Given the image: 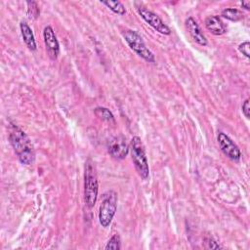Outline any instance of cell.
<instances>
[{"label":"cell","instance_id":"13","mask_svg":"<svg viewBox=\"0 0 250 250\" xmlns=\"http://www.w3.org/2000/svg\"><path fill=\"white\" fill-rule=\"evenodd\" d=\"M94 113L98 118H100L103 121H105L108 123H115V119L112 112L106 107L98 106L94 109Z\"/></svg>","mask_w":250,"mask_h":250},{"label":"cell","instance_id":"4","mask_svg":"<svg viewBox=\"0 0 250 250\" xmlns=\"http://www.w3.org/2000/svg\"><path fill=\"white\" fill-rule=\"evenodd\" d=\"M122 36L129 45V47L142 59L147 62H154L155 58L153 53L146 47L143 37L136 31L132 29H126L122 31Z\"/></svg>","mask_w":250,"mask_h":250},{"label":"cell","instance_id":"17","mask_svg":"<svg viewBox=\"0 0 250 250\" xmlns=\"http://www.w3.org/2000/svg\"><path fill=\"white\" fill-rule=\"evenodd\" d=\"M26 4H27V16L29 17V19H33V20L37 19L40 14L37 3L34 1H28L26 2Z\"/></svg>","mask_w":250,"mask_h":250},{"label":"cell","instance_id":"3","mask_svg":"<svg viewBox=\"0 0 250 250\" xmlns=\"http://www.w3.org/2000/svg\"><path fill=\"white\" fill-rule=\"evenodd\" d=\"M98 190L97 174L92 161L89 159L86 163L84 176V200L89 208L94 207L98 198Z\"/></svg>","mask_w":250,"mask_h":250},{"label":"cell","instance_id":"2","mask_svg":"<svg viewBox=\"0 0 250 250\" xmlns=\"http://www.w3.org/2000/svg\"><path fill=\"white\" fill-rule=\"evenodd\" d=\"M130 149H131L132 160L138 175L142 179L146 180L149 176V167H148V162H147L146 151H145V146L140 137L134 136L132 138L131 144H130Z\"/></svg>","mask_w":250,"mask_h":250},{"label":"cell","instance_id":"9","mask_svg":"<svg viewBox=\"0 0 250 250\" xmlns=\"http://www.w3.org/2000/svg\"><path fill=\"white\" fill-rule=\"evenodd\" d=\"M43 40L49 57L52 60H56L60 54V45L52 26L47 25L44 27Z\"/></svg>","mask_w":250,"mask_h":250},{"label":"cell","instance_id":"18","mask_svg":"<svg viewBox=\"0 0 250 250\" xmlns=\"http://www.w3.org/2000/svg\"><path fill=\"white\" fill-rule=\"evenodd\" d=\"M204 243H205V247L207 249H221L222 246H220V244L211 236H206L204 238Z\"/></svg>","mask_w":250,"mask_h":250},{"label":"cell","instance_id":"16","mask_svg":"<svg viewBox=\"0 0 250 250\" xmlns=\"http://www.w3.org/2000/svg\"><path fill=\"white\" fill-rule=\"evenodd\" d=\"M121 248V240H120V235L118 233L113 234L109 240L107 241L106 245L104 246L105 250L111 249V250H119Z\"/></svg>","mask_w":250,"mask_h":250},{"label":"cell","instance_id":"12","mask_svg":"<svg viewBox=\"0 0 250 250\" xmlns=\"http://www.w3.org/2000/svg\"><path fill=\"white\" fill-rule=\"evenodd\" d=\"M20 28H21V33L22 39H23L25 45L27 46V48L31 51H35L37 47H36L34 34L32 32V29L30 28V26L25 21H21Z\"/></svg>","mask_w":250,"mask_h":250},{"label":"cell","instance_id":"15","mask_svg":"<svg viewBox=\"0 0 250 250\" xmlns=\"http://www.w3.org/2000/svg\"><path fill=\"white\" fill-rule=\"evenodd\" d=\"M102 4L105 5L109 10H111L113 13L117 15H124L126 13V9L124 5L120 1H100Z\"/></svg>","mask_w":250,"mask_h":250},{"label":"cell","instance_id":"14","mask_svg":"<svg viewBox=\"0 0 250 250\" xmlns=\"http://www.w3.org/2000/svg\"><path fill=\"white\" fill-rule=\"evenodd\" d=\"M222 17L229 21H238L244 18V15L238 9L226 8L222 11Z\"/></svg>","mask_w":250,"mask_h":250},{"label":"cell","instance_id":"7","mask_svg":"<svg viewBox=\"0 0 250 250\" xmlns=\"http://www.w3.org/2000/svg\"><path fill=\"white\" fill-rule=\"evenodd\" d=\"M219 146L221 147V150L224 152L225 155H227L231 160H239L241 156V152L239 147L233 143V141L225 133L219 132L217 137Z\"/></svg>","mask_w":250,"mask_h":250},{"label":"cell","instance_id":"5","mask_svg":"<svg viewBox=\"0 0 250 250\" xmlns=\"http://www.w3.org/2000/svg\"><path fill=\"white\" fill-rule=\"evenodd\" d=\"M117 209V193L109 190L104 194L103 201L99 209V222L103 228H107Z\"/></svg>","mask_w":250,"mask_h":250},{"label":"cell","instance_id":"8","mask_svg":"<svg viewBox=\"0 0 250 250\" xmlns=\"http://www.w3.org/2000/svg\"><path fill=\"white\" fill-rule=\"evenodd\" d=\"M107 149L112 158L117 160L125 158L129 152V146L126 142V138L122 135L112 138L108 143Z\"/></svg>","mask_w":250,"mask_h":250},{"label":"cell","instance_id":"1","mask_svg":"<svg viewBox=\"0 0 250 250\" xmlns=\"http://www.w3.org/2000/svg\"><path fill=\"white\" fill-rule=\"evenodd\" d=\"M9 141L17 154L20 162L30 165L35 160V151L28 136L17 125L11 124L9 127Z\"/></svg>","mask_w":250,"mask_h":250},{"label":"cell","instance_id":"11","mask_svg":"<svg viewBox=\"0 0 250 250\" xmlns=\"http://www.w3.org/2000/svg\"><path fill=\"white\" fill-rule=\"evenodd\" d=\"M206 28L214 35H222L226 32V25L219 16H209L205 19Z\"/></svg>","mask_w":250,"mask_h":250},{"label":"cell","instance_id":"20","mask_svg":"<svg viewBox=\"0 0 250 250\" xmlns=\"http://www.w3.org/2000/svg\"><path fill=\"white\" fill-rule=\"evenodd\" d=\"M242 113L244 114V116L246 118H249L250 117V106H249V99H246L244 101V103L242 104Z\"/></svg>","mask_w":250,"mask_h":250},{"label":"cell","instance_id":"6","mask_svg":"<svg viewBox=\"0 0 250 250\" xmlns=\"http://www.w3.org/2000/svg\"><path fill=\"white\" fill-rule=\"evenodd\" d=\"M137 11L139 15L143 18V20L159 33L164 35H169L171 33V29L164 23V21L160 19V17L155 13H153L152 11L148 10L144 5L140 4L139 6H137Z\"/></svg>","mask_w":250,"mask_h":250},{"label":"cell","instance_id":"19","mask_svg":"<svg viewBox=\"0 0 250 250\" xmlns=\"http://www.w3.org/2000/svg\"><path fill=\"white\" fill-rule=\"evenodd\" d=\"M249 49H250V43L248 41H245L243 43H241L239 46H238V50L240 53H242V55H244L247 59L250 58V52H249Z\"/></svg>","mask_w":250,"mask_h":250},{"label":"cell","instance_id":"21","mask_svg":"<svg viewBox=\"0 0 250 250\" xmlns=\"http://www.w3.org/2000/svg\"><path fill=\"white\" fill-rule=\"evenodd\" d=\"M241 6L246 10H250V1H243L241 3Z\"/></svg>","mask_w":250,"mask_h":250},{"label":"cell","instance_id":"10","mask_svg":"<svg viewBox=\"0 0 250 250\" xmlns=\"http://www.w3.org/2000/svg\"><path fill=\"white\" fill-rule=\"evenodd\" d=\"M186 26H187V29H188L189 35L197 44H199L201 46L207 45V39H206L205 35L203 34V32L201 31L200 26L198 25V23L196 22V21L193 18L189 17L187 19Z\"/></svg>","mask_w":250,"mask_h":250}]
</instances>
